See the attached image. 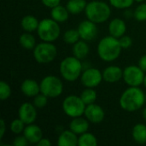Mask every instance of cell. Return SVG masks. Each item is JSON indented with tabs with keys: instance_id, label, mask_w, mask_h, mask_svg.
<instances>
[{
	"instance_id": "1",
	"label": "cell",
	"mask_w": 146,
	"mask_h": 146,
	"mask_svg": "<svg viewBox=\"0 0 146 146\" xmlns=\"http://www.w3.org/2000/svg\"><path fill=\"white\" fill-rule=\"evenodd\" d=\"M145 104V94L139 86H129L126 89L119 100L121 108L127 112H135Z\"/></svg>"
},
{
	"instance_id": "2",
	"label": "cell",
	"mask_w": 146,
	"mask_h": 146,
	"mask_svg": "<svg viewBox=\"0 0 146 146\" xmlns=\"http://www.w3.org/2000/svg\"><path fill=\"white\" fill-rule=\"evenodd\" d=\"M119 38L111 35L103 38L98 44V54L101 60L111 62L115 61L121 53Z\"/></svg>"
},
{
	"instance_id": "3",
	"label": "cell",
	"mask_w": 146,
	"mask_h": 146,
	"mask_svg": "<svg viewBox=\"0 0 146 146\" xmlns=\"http://www.w3.org/2000/svg\"><path fill=\"white\" fill-rule=\"evenodd\" d=\"M85 14L88 20L96 24H100L109 20L111 15V9L107 3L99 0H93L87 3Z\"/></svg>"
},
{
	"instance_id": "4",
	"label": "cell",
	"mask_w": 146,
	"mask_h": 146,
	"mask_svg": "<svg viewBox=\"0 0 146 146\" xmlns=\"http://www.w3.org/2000/svg\"><path fill=\"white\" fill-rule=\"evenodd\" d=\"M83 66L81 60L73 56L65 57L60 63L59 71L61 76L68 82H74L80 78Z\"/></svg>"
},
{
	"instance_id": "5",
	"label": "cell",
	"mask_w": 146,
	"mask_h": 146,
	"mask_svg": "<svg viewBox=\"0 0 146 146\" xmlns=\"http://www.w3.org/2000/svg\"><path fill=\"white\" fill-rule=\"evenodd\" d=\"M38 38L44 42H54L61 34V28L59 23L50 18H44L39 21L37 29Z\"/></svg>"
},
{
	"instance_id": "6",
	"label": "cell",
	"mask_w": 146,
	"mask_h": 146,
	"mask_svg": "<svg viewBox=\"0 0 146 146\" xmlns=\"http://www.w3.org/2000/svg\"><path fill=\"white\" fill-rule=\"evenodd\" d=\"M57 56V49L51 42H41L33 49V57L38 63L47 64L55 60Z\"/></svg>"
},
{
	"instance_id": "7",
	"label": "cell",
	"mask_w": 146,
	"mask_h": 146,
	"mask_svg": "<svg viewBox=\"0 0 146 146\" xmlns=\"http://www.w3.org/2000/svg\"><path fill=\"white\" fill-rule=\"evenodd\" d=\"M40 85V92L49 98H58L63 92V84L60 78L55 75H47L43 78Z\"/></svg>"
},
{
	"instance_id": "8",
	"label": "cell",
	"mask_w": 146,
	"mask_h": 146,
	"mask_svg": "<svg viewBox=\"0 0 146 146\" xmlns=\"http://www.w3.org/2000/svg\"><path fill=\"white\" fill-rule=\"evenodd\" d=\"M86 105L80 96L69 95L62 102V110L64 114L71 118L82 116L85 113Z\"/></svg>"
},
{
	"instance_id": "9",
	"label": "cell",
	"mask_w": 146,
	"mask_h": 146,
	"mask_svg": "<svg viewBox=\"0 0 146 146\" xmlns=\"http://www.w3.org/2000/svg\"><path fill=\"white\" fill-rule=\"evenodd\" d=\"M145 76V71L136 65L127 66L123 70V80L128 86H140Z\"/></svg>"
},
{
	"instance_id": "10",
	"label": "cell",
	"mask_w": 146,
	"mask_h": 146,
	"mask_svg": "<svg viewBox=\"0 0 146 146\" xmlns=\"http://www.w3.org/2000/svg\"><path fill=\"white\" fill-rule=\"evenodd\" d=\"M103 80V72L96 68H90L86 69L82 72L80 76V81L82 85L87 88L98 87Z\"/></svg>"
},
{
	"instance_id": "11",
	"label": "cell",
	"mask_w": 146,
	"mask_h": 146,
	"mask_svg": "<svg viewBox=\"0 0 146 146\" xmlns=\"http://www.w3.org/2000/svg\"><path fill=\"white\" fill-rule=\"evenodd\" d=\"M77 29L80 38L85 41H92L98 35L97 24L88 19L81 21L79 24Z\"/></svg>"
},
{
	"instance_id": "12",
	"label": "cell",
	"mask_w": 146,
	"mask_h": 146,
	"mask_svg": "<svg viewBox=\"0 0 146 146\" xmlns=\"http://www.w3.org/2000/svg\"><path fill=\"white\" fill-rule=\"evenodd\" d=\"M33 104L23 103L18 110V117L26 124H33L37 119V110Z\"/></svg>"
},
{
	"instance_id": "13",
	"label": "cell",
	"mask_w": 146,
	"mask_h": 146,
	"mask_svg": "<svg viewBox=\"0 0 146 146\" xmlns=\"http://www.w3.org/2000/svg\"><path fill=\"white\" fill-rule=\"evenodd\" d=\"M84 115L91 123L98 124L104 120L105 112L100 105L94 103L86 105Z\"/></svg>"
},
{
	"instance_id": "14",
	"label": "cell",
	"mask_w": 146,
	"mask_h": 146,
	"mask_svg": "<svg viewBox=\"0 0 146 146\" xmlns=\"http://www.w3.org/2000/svg\"><path fill=\"white\" fill-rule=\"evenodd\" d=\"M104 80L108 83H116L123 79V70L121 68L111 65L107 67L103 71Z\"/></svg>"
},
{
	"instance_id": "15",
	"label": "cell",
	"mask_w": 146,
	"mask_h": 146,
	"mask_svg": "<svg viewBox=\"0 0 146 146\" xmlns=\"http://www.w3.org/2000/svg\"><path fill=\"white\" fill-rule=\"evenodd\" d=\"M23 135L26 137L29 144H33L37 145L38 142L43 139V132L42 129L35 125V124H29L27 125L24 131H23Z\"/></svg>"
},
{
	"instance_id": "16",
	"label": "cell",
	"mask_w": 146,
	"mask_h": 146,
	"mask_svg": "<svg viewBox=\"0 0 146 146\" xmlns=\"http://www.w3.org/2000/svg\"><path fill=\"white\" fill-rule=\"evenodd\" d=\"M110 35L120 38L123 35H125L127 32V25L125 21L121 18H115L113 19L108 27Z\"/></svg>"
},
{
	"instance_id": "17",
	"label": "cell",
	"mask_w": 146,
	"mask_h": 146,
	"mask_svg": "<svg viewBox=\"0 0 146 146\" xmlns=\"http://www.w3.org/2000/svg\"><path fill=\"white\" fill-rule=\"evenodd\" d=\"M89 122L90 121L86 117L83 118L82 116H79L73 118V120L69 123V129L77 135H81L88 132L90 127Z\"/></svg>"
},
{
	"instance_id": "18",
	"label": "cell",
	"mask_w": 146,
	"mask_h": 146,
	"mask_svg": "<svg viewBox=\"0 0 146 146\" xmlns=\"http://www.w3.org/2000/svg\"><path fill=\"white\" fill-rule=\"evenodd\" d=\"M21 92L28 98H34L40 93V85L34 80L27 79L21 85Z\"/></svg>"
},
{
	"instance_id": "19",
	"label": "cell",
	"mask_w": 146,
	"mask_h": 146,
	"mask_svg": "<svg viewBox=\"0 0 146 146\" xmlns=\"http://www.w3.org/2000/svg\"><path fill=\"white\" fill-rule=\"evenodd\" d=\"M79 137L76 133L69 130L62 131L58 137L57 145L59 146H76L78 145Z\"/></svg>"
},
{
	"instance_id": "20",
	"label": "cell",
	"mask_w": 146,
	"mask_h": 146,
	"mask_svg": "<svg viewBox=\"0 0 146 146\" xmlns=\"http://www.w3.org/2000/svg\"><path fill=\"white\" fill-rule=\"evenodd\" d=\"M50 17L57 21L58 23H63L68 20L69 12L66 6H62L61 4L50 9Z\"/></svg>"
},
{
	"instance_id": "21",
	"label": "cell",
	"mask_w": 146,
	"mask_h": 146,
	"mask_svg": "<svg viewBox=\"0 0 146 146\" xmlns=\"http://www.w3.org/2000/svg\"><path fill=\"white\" fill-rule=\"evenodd\" d=\"M86 42L87 41L81 39L76 42L75 44H73V56H74L75 57L80 60L86 58L90 52V47Z\"/></svg>"
},
{
	"instance_id": "22",
	"label": "cell",
	"mask_w": 146,
	"mask_h": 146,
	"mask_svg": "<svg viewBox=\"0 0 146 146\" xmlns=\"http://www.w3.org/2000/svg\"><path fill=\"white\" fill-rule=\"evenodd\" d=\"M38 24L39 21H38V19L32 15H27L23 16L21 21V26L22 29L27 33H33L34 31H37L38 27Z\"/></svg>"
},
{
	"instance_id": "23",
	"label": "cell",
	"mask_w": 146,
	"mask_h": 146,
	"mask_svg": "<svg viewBox=\"0 0 146 146\" xmlns=\"http://www.w3.org/2000/svg\"><path fill=\"white\" fill-rule=\"evenodd\" d=\"M132 137L133 140L139 145L146 144V125L143 123L136 124L133 127Z\"/></svg>"
},
{
	"instance_id": "24",
	"label": "cell",
	"mask_w": 146,
	"mask_h": 146,
	"mask_svg": "<svg viewBox=\"0 0 146 146\" xmlns=\"http://www.w3.org/2000/svg\"><path fill=\"white\" fill-rule=\"evenodd\" d=\"M86 5L87 2L86 0H68L66 4V8L70 14L78 15L85 11Z\"/></svg>"
},
{
	"instance_id": "25",
	"label": "cell",
	"mask_w": 146,
	"mask_h": 146,
	"mask_svg": "<svg viewBox=\"0 0 146 146\" xmlns=\"http://www.w3.org/2000/svg\"><path fill=\"white\" fill-rule=\"evenodd\" d=\"M19 44L26 50H33L36 46V39L31 33L25 32L19 37Z\"/></svg>"
},
{
	"instance_id": "26",
	"label": "cell",
	"mask_w": 146,
	"mask_h": 146,
	"mask_svg": "<svg viewBox=\"0 0 146 146\" xmlns=\"http://www.w3.org/2000/svg\"><path fill=\"white\" fill-rule=\"evenodd\" d=\"M98 139L96 136L91 133H85L80 135L78 139V146H97Z\"/></svg>"
},
{
	"instance_id": "27",
	"label": "cell",
	"mask_w": 146,
	"mask_h": 146,
	"mask_svg": "<svg viewBox=\"0 0 146 146\" xmlns=\"http://www.w3.org/2000/svg\"><path fill=\"white\" fill-rule=\"evenodd\" d=\"M97 92L94 90V88H87L86 87L85 90L82 91V92L80 93V98L82 99V101L85 103L86 105L91 104H94L97 100Z\"/></svg>"
},
{
	"instance_id": "28",
	"label": "cell",
	"mask_w": 146,
	"mask_h": 146,
	"mask_svg": "<svg viewBox=\"0 0 146 146\" xmlns=\"http://www.w3.org/2000/svg\"><path fill=\"white\" fill-rule=\"evenodd\" d=\"M63 41L68 44H74L78 42L80 38L78 29L70 28L63 33Z\"/></svg>"
},
{
	"instance_id": "29",
	"label": "cell",
	"mask_w": 146,
	"mask_h": 146,
	"mask_svg": "<svg viewBox=\"0 0 146 146\" xmlns=\"http://www.w3.org/2000/svg\"><path fill=\"white\" fill-rule=\"evenodd\" d=\"M26 127V124L18 117L17 119H15L11 121L10 125H9V129L10 131L16 135L21 134V133H23L24 129Z\"/></svg>"
},
{
	"instance_id": "30",
	"label": "cell",
	"mask_w": 146,
	"mask_h": 146,
	"mask_svg": "<svg viewBox=\"0 0 146 146\" xmlns=\"http://www.w3.org/2000/svg\"><path fill=\"white\" fill-rule=\"evenodd\" d=\"M133 17L138 21H146V3H140L133 11Z\"/></svg>"
},
{
	"instance_id": "31",
	"label": "cell",
	"mask_w": 146,
	"mask_h": 146,
	"mask_svg": "<svg viewBox=\"0 0 146 146\" xmlns=\"http://www.w3.org/2000/svg\"><path fill=\"white\" fill-rule=\"evenodd\" d=\"M111 6L118 9H125L130 8L135 0H109Z\"/></svg>"
},
{
	"instance_id": "32",
	"label": "cell",
	"mask_w": 146,
	"mask_h": 146,
	"mask_svg": "<svg viewBox=\"0 0 146 146\" xmlns=\"http://www.w3.org/2000/svg\"><path fill=\"white\" fill-rule=\"evenodd\" d=\"M11 96V88L9 85L2 80L0 82V99L1 101H5L9 98Z\"/></svg>"
},
{
	"instance_id": "33",
	"label": "cell",
	"mask_w": 146,
	"mask_h": 146,
	"mask_svg": "<svg viewBox=\"0 0 146 146\" xmlns=\"http://www.w3.org/2000/svg\"><path fill=\"white\" fill-rule=\"evenodd\" d=\"M48 97L45 96L44 94H43L42 92L38 93V95H36L33 98V104H34V106L38 109H43L44 108L47 104H48Z\"/></svg>"
},
{
	"instance_id": "34",
	"label": "cell",
	"mask_w": 146,
	"mask_h": 146,
	"mask_svg": "<svg viewBox=\"0 0 146 146\" xmlns=\"http://www.w3.org/2000/svg\"><path fill=\"white\" fill-rule=\"evenodd\" d=\"M119 41L122 49H128L129 47L132 46V44H133L132 38L127 35H123L122 37H121L119 38Z\"/></svg>"
},
{
	"instance_id": "35",
	"label": "cell",
	"mask_w": 146,
	"mask_h": 146,
	"mask_svg": "<svg viewBox=\"0 0 146 146\" xmlns=\"http://www.w3.org/2000/svg\"><path fill=\"white\" fill-rule=\"evenodd\" d=\"M28 144L27 139H26V137L24 135H18L13 141L12 145L15 146H25Z\"/></svg>"
},
{
	"instance_id": "36",
	"label": "cell",
	"mask_w": 146,
	"mask_h": 146,
	"mask_svg": "<svg viewBox=\"0 0 146 146\" xmlns=\"http://www.w3.org/2000/svg\"><path fill=\"white\" fill-rule=\"evenodd\" d=\"M41 2L45 7L52 9V8L59 5L61 3V0H41Z\"/></svg>"
},
{
	"instance_id": "37",
	"label": "cell",
	"mask_w": 146,
	"mask_h": 146,
	"mask_svg": "<svg viewBox=\"0 0 146 146\" xmlns=\"http://www.w3.org/2000/svg\"><path fill=\"white\" fill-rule=\"evenodd\" d=\"M143 71L146 72V55L142 56L139 60V65H138Z\"/></svg>"
},
{
	"instance_id": "38",
	"label": "cell",
	"mask_w": 146,
	"mask_h": 146,
	"mask_svg": "<svg viewBox=\"0 0 146 146\" xmlns=\"http://www.w3.org/2000/svg\"><path fill=\"white\" fill-rule=\"evenodd\" d=\"M5 130H6V125H5V121L3 119L0 120V140L3 139L4 133H5Z\"/></svg>"
},
{
	"instance_id": "39",
	"label": "cell",
	"mask_w": 146,
	"mask_h": 146,
	"mask_svg": "<svg viewBox=\"0 0 146 146\" xmlns=\"http://www.w3.org/2000/svg\"><path fill=\"white\" fill-rule=\"evenodd\" d=\"M37 145L38 146H50L51 145V142L50 141V139L43 138V139H40V140L38 142Z\"/></svg>"
},
{
	"instance_id": "40",
	"label": "cell",
	"mask_w": 146,
	"mask_h": 146,
	"mask_svg": "<svg viewBox=\"0 0 146 146\" xmlns=\"http://www.w3.org/2000/svg\"><path fill=\"white\" fill-rule=\"evenodd\" d=\"M142 116H143L144 120L146 121V108H145L142 111Z\"/></svg>"
},
{
	"instance_id": "41",
	"label": "cell",
	"mask_w": 146,
	"mask_h": 146,
	"mask_svg": "<svg viewBox=\"0 0 146 146\" xmlns=\"http://www.w3.org/2000/svg\"><path fill=\"white\" fill-rule=\"evenodd\" d=\"M144 86H145V88H146V74H145V79H144Z\"/></svg>"
},
{
	"instance_id": "42",
	"label": "cell",
	"mask_w": 146,
	"mask_h": 146,
	"mask_svg": "<svg viewBox=\"0 0 146 146\" xmlns=\"http://www.w3.org/2000/svg\"><path fill=\"white\" fill-rule=\"evenodd\" d=\"M136 2H138V3H142V2H144L145 0H135Z\"/></svg>"
},
{
	"instance_id": "43",
	"label": "cell",
	"mask_w": 146,
	"mask_h": 146,
	"mask_svg": "<svg viewBox=\"0 0 146 146\" xmlns=\"http://www.w3.org/2000/svg\"><path fill=\"white\" fill-rule=\"evenodd\" d=\"M145 103H146V94H145Z\"/></svg>"
}]
</instances>
